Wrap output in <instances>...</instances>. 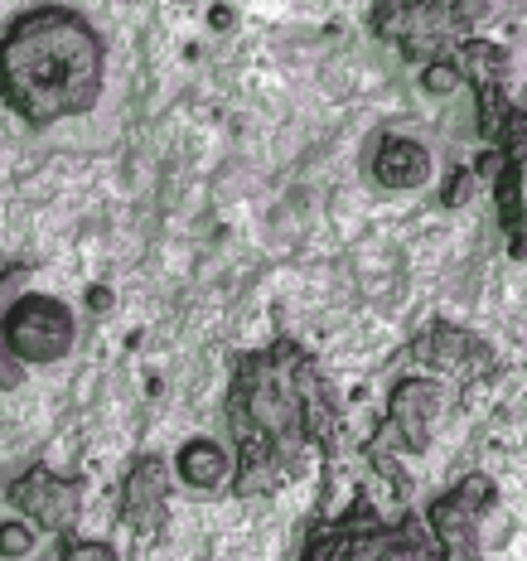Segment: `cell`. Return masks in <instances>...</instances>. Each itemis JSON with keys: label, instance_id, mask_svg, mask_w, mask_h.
<instances>
[{"label": "cell", "instance_id": "6da1fadb", "mask_svg": "<svg viewBox=\"0 0 527 561\" xmlns=\"http://www.w3.org/2000/svg\"><path fill=\"white\" fill-rule=\"evenodd\" d=\"M107 83V39L83 10L39 5L0 34V102L15 122L58 126L88 116Z\"/></svg>", "mask_w": 527, "mask_h": 561}, {"label": "cell", "instance_id": "7a4b0ae2", "mask_svg": "<svg viewBox=\"0 0 527 561\" xmlns=\"http://www.w3.org/2000/svg\"><path fill=\"white\" fill-rule=\"evenodd\" d=\"M78 348V314L54 290H34L25 266L0 272V392H15L30 368L64 364Z\"/></svg>", "mask_w": 527, "mask_h": 561}, {"label": "cell", "instance_id": "3957f363", "mask_svg": "<svg viewBox=\"0 0 527 561\" xmlns=\"http://www.w3.org/2000/svg\"><path fill=\"white\" fill-rule=\"evenodd\" d=\"M238 402H248L252 431H242V440L252 436V446L296 436L300 421H306L300 392H296V382H290V373L280 368V358H252V364L242 368Z\"/></svg>", "mask_w": 527, "mask_h": 561}, {"label": "cell", "instance_id": "277c9868", "mask_svg": "<svg viewBox=\"0 0 527 561\" xmlns=\"http://www.w3.org/2000/svg\"><path fill=\"white\" fill-rule=\"evenodd\" d=\"M306 561H450L416 528H348L320 537Z\"/></svg>", "mask_w": 527, "mask_h": 561}, {"label": "cell", "instance_id": "5b68a950", "mask_svg": "<svg viewBox=\"0 0 527 561\" xmlns=\"http://www.w3.org/2000/svg\"><path fill=\"white\" fill-rule=\"evenodd\" d=\"M10 504H15V518H25L34 533H68L78 523V479L34 465L10 484Z\"/></svg>", "mask_w": 527, "mask_h": 561}, {"label": "cell", "instance_id": "8992f818", "mask_svg": "<svg viewBox=\"0 0 527 561\" xmlns=\"http://www.w3.org/2000/svg\"><path fill=\"white\" fill-rule=\"evenodd\" d=\"M368 165H373V180L392 194L426 190V184L436 180V160H431V150L421 146L416 136H382L378 146H373Z\"/></svg>", "mask_w": 527, "mask_h": 561}, {"label": "cell", "instance_id": "52a82bcc", "mask_svg": "<svg viewBox=\"0 0 527 561\" xmlns=\"http://www.w3.org/2000/svg\"><path fill=\"white\" fill-rule=\"evenodd\" d=\"M170 470H174V479H180L184 489H194V494H214V489L228 484L232 455H228V446H222V440L190 436L180 450H174Z\"/></svg>", "mask_w": 527, "mask_h": 561}, {"label": "cell", "instance_id": "ba28073f", "mask_svg": "<svg viewBox=\"0 0 527 561\" xmlns=\"http://www.w3.org/2000/svg\"><path fill=\"white\" fill-rule=\"evenodd\" d=\"M440 402H445L440 382H431V378H406L392 388V421L402 426V436L412 440V446H426L431 426H436V416H440Z\"/></svg>", "mask_w": 527, "mask_h": 561}, {"label": "cell", "instance_id": "9c48e42d", "mask_svg": "<svg viewBox=\"0 0 527 561\" xmlns=\"http://www.w3.org/2000/svg\"><path fill=\"white\" fill-rule=\"evenodd\" d=\"M470 484H460L455 494L436 499V508H431V533L440 537V547H450V552H474V533H479V513L484 508H470Z\"/></svg>", "mask_w": 527, "mask_h": 561}, {"label": "cell", "instance_id": "30bf717a", "mask_svg": "<svg viewBox=\"0 0 527 561\" xmlns=\"http://www.w3.org/2000/svg\"><path fill=\"white\" fill-rule=\"evenodd\" d=\"M126 523H136V528H156L160 508H165V465L160 460H136V470L126 474Z\"/></svg>", "mask_w": 527, "mask_h": 561}, {"label": "cell", "instance_id": "8fae6325", "mask_svg": "<svg viewBox=\"0 0 527 561\" xmlns=\"http://www.w3.org/2000/svg\"><path fill=\"white\" fill-rule=\"evenodd\" d=\"M34 533L25 518H0V557L5 561H25L34 552Z\"/></svg>", "mask_w": 527, "mask_h": 561}, {"label": "cell", "instance_id": "7c38bea8", "mask_svg": "<svg viewBox=\"0 0 527 561\" xmlns=\"http://www.w3.org/2000/svg\"><path fill=\"white\" fill-rule=\"evenodd\" d=\"M421 88H426L431 98H450V92H460V68L455 64H431L426 73H421Z\"/></svg>", "mask_w": 527, "mask_h": 561}, {"label": "cell", "instance_id": "4fadbf2b", "mask_svg": "<svg viewBox=\"0 0 527 561\" xmlns=\"http://www.w3.org/2000/svg\"><path fill=\"white\" fill-rule=\"evenodd\" d=\"M58 561H122V557H116V547H107V542H83V537H78V542H68L64 552H58Z\"/></svg>", "mask_w": 527, "mask_h": 561}, {"label": "cell", "instance_id": "5bb4252c", "mask_svg": "<svg viewBox=\"0 0 527 561\" xmlns=\"http://www.w3.org/2000/svg\"><path fill=\"white\" fill-rule=\"evenodd\" d=\"M83 306H88L92 314H112V306H116V290L107 286V280H92V286L83 290Z\"/></svg>", "mask_w": 527, "mask_h": 561}, {"label": "cell", "instance_id": "9a60e30c", "mask_svg": "<svg viewBox=\"0 0 527 561\" xmlns=\"http://www.w3.org/2000/svg\"><path fill=\"white\" fill-rule=\"evenodd\" d=\"M232 25H238V10H232V5H214V10H208V30H214V34H228Z\"/></svg>", "mask_w": 527, "mask_h": 561}]
</instances>
